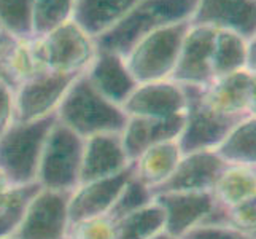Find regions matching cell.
Segmentation results:
<instances>
[{
    "label": "cell",
    "mask_w": 256,
    "mask_h": 239,
    "mask_svg": "<svg viewBox=\"0 0 256 239\" xmlns=\"http://www.w3.org/2000/svg\"><path fill=\"white\" fill-rule=\"evenodd\" d=\"M198 0H140L112 31L99 37V51L124 56L136 43L164 26L190 21Z\"/></svg>",
    "instance_id": "1"
},
{
    "label": "cell",
    "mask_w": 256,
    "mask_h": 239,
    "mask_svg": "<svg viewBox=\"0 0 256 239\" xmlns=\"http://www.w3.org/2000/svg\"><path fill=\"white\" fill-rule=\"evenodd\" d=\"M126 120L122 109L104 99L90 85L84 74L72 83L56 112V121L83 139L121 132Z\"/></svg>",
    "instance_id": "2"
},
{
    "label": "cell",
    "mask_w": 256,
    "mask_h": 239,
    "mask_svg": "<svg viewBox=\"0 0 256 239\" xmlns=\"http://www.w3.org/2000/svg\"><path fill=\"white\" fill-rule=\"evenodd\" d=\"M56 117L13 125L0 134V172L13 187L37 183L42 148Z\"/></svg>",
    "instance_id": "3"
},
{
    "label": "cell",
    "mask_w": 256,
    "mask_h": 239,
    "mask_svg": "<svg viewBox=\"0 0 256 239\" xmlns=\"http://www.w3.org/2000/svg\"><path fill=\"white\" fill-rule=\"evenodd\" d=\"M190 21L158 29L140 39L122 59L137 83L170 80Z\"/></svg>",
    "instance_id": "4"
},
{
    "label": "cell",
    "mask_w": 256,
    "mask_h": 239,
    "mask_svg": "<svg viewBox=\"0 0 256 239\" xmlns=\"http://www.w3.org/2000/svg\"><path fill=\"white\" fill-rule=\"evenodd\" d=\"M83 140L74 131L54 121L40 155L37 171L40 188L70 193L80 183Z\"/></svg>",
    "instance_id": "5"
},
{
    "label": "cell",
    "mask_w": 256,
    "mask_h": 239,
    "mask_svg": "<svg viewBox=\"0 0 256 239\" xmlns=\"http://www.w3.org/2000/svg\"><path fill=\"white\" fill-rule=\"evenodd\" d=\"M32 42L42 67L58 74L82 75L97 55L94 39L74 21Z\"/></svg>",
    "instance_id": "6"
},
{
    "label": "cell",
    "mask_w": 256,
    "mask_h": 239,
    "mask_svg": "<svg viewBox=\"0 0 256 239\" xmlns=\"http://www.w3.org/2000/svg\"><path fill=\"white\" fill-rule=\"evenodd\" d=\"M68 194L37 188L24 207L13 239H67L70 228Z\"/></svg>",
    "instance_id": "7"
},
{
    "label": "cell",
    "mask_w": 256,
    "mask_h": 239,
    "mask_svg": "<svg viewBox=\"0 0 256 239\" xmlns=\"http://www.w3.org/2000/svg\"><path fill=\"white\" fill-rule=\"evenodd\" d=\"M78 77L42 70L24 82L14 91V121L30 123L56 117L64 96Z\"/></svg>",
    "instance_id": "8"
},
{
    "label": "cell",
    "mask_w": 256,
    "mask_h": 239,
    "mask_svg": "<svg viewBox=\"0 0 256 239\" xmlns=\"http://www.w3.org/2000/svg\"><path fill=\"white\" fill-rule=\"evenodd\" d=\"M200 99L208 109L228 118L240 121L254 117V74L244 69L214 78L200 90Z\"/></svg>",
    "instance_id": "9"
},
{
    "label": "cell",
    "mask_w": 256,
    "mask_h": 239,
    "mask_svg": "<svg viewBox=\"0 0 256 239\" xmlns=\"http://www.w3.org/2000/svg\"><path fill=\"white\" fill-rule=\"evenodd\" d=\"M184 88L188 91V107L184 113L182 134L178 137L182 152L190 153L198 150H215L229 129L239 121L208 109L200 99L202 88Z\"/></svg>",
    "instance_id": "10"
},
{
    "label": "cell",
    "mask_w": 256,
    "mask_h": 239,
    "mask_svg": "<svg viewBox=\"0 0 256 239\" xmlns=\"http://www.w3.org/2000/svg\"><path fill=\"white\" fill-rule=\"evenodd\" d=\"M186 107V88L172 80L138 83L121 105L126 117L146 120H170L184 117Z\"/></svg>",
    "instance_id": "11"
},
{
    "label": "cell",
    "mask_w": 256,
    "mask_h": 239,
    "mask_svg": "<svg viewBox=\"0 0 256 239\" xmlns=\"http://www.w3.org/2000/svg\"><path fill=\"white\" fill-rule=\"evenodd\" d=\"M215 32L216 29L206 28V26H188L175 69L170 75L172 82L182 86L204 88L214 80L210 59Z\"/></svg>",
    "instance_id": "12"
},
{
    "label": "cell",
    "mask_w": 256,
    "mask_h": 239,
    "mask_svg": "<svg viewBox=\"0 0 256 239\" xmlns=\"http://www.w3.org/2000/svg\"><path fill=\"white\" fill-rule=\"evenodd\" d=\"M154 199L164 212V231L175 239L204 223L216 207L212 191H164Z\"/></svg>",
    "instance_id": "13"
},
{
    "label": "cell",
    "mask_w": 256,
    "mask_h": 239,
    "mask_svg": "<svg viewBox=\"0 0 256 239\" xmlns=\"http://www.w3.org/2000/svg\"><path fill=\"white\" fill-rule=\"evenodd\" d=\"M190 24L236 32L246 40H253L256 0H198Z\"/></svg>",
    "instance_id": "14"
},
{
    "label": "cell",
    "mask_w": 256,
    "mask_h": 239,
    "mask_svg": "<svg viewBox=\"0 0 256 239\" xmlns=\"http://www.w3.org/2000/svg\"><path fill=\"white\" fill-rule=\"evenodd\" d=\"M132 175V164L126 171L105 179L78 183L68 194L70 225L91 217L110 215L120 191Z\"/></svg>",
    "instance_id": "15"
},
{
    "label": "cell",
    "mask_w": 256,
    "mask_h": 239,
    "mask_svg": "<svg viewBox=\"0 0 256 239\" xmlns=\"http://www.w3.org/2000/svg\"><path fill=\"white\" fill-rule=\"evenodd\" d=\"M224 166L226 163L215 150L183 153L172 175L154 190V194L164 191H212Z\"/></svg>",
    "instance_id": "16"
},
{
    "label": "cell",
    "mask_w": 256,
    "mask_h": 239,
    "mask_svg": "<svg viewBox=\"0 0 256 239\" xmlns=\"http://www.w3.org/2000/svg\"><path fill=\"white\" fill-rule=\"evenodd\" d=\"M130 164L121 144L120 132L86 137L83 140L80 183L120 174Z\"/></svg>",
    "instance_id": "17"
},
{
    "label": "cell",
    "mask_w": 256,
    "mask_h": 239,
    "mask_svg": "<svg viewBox=\"0 0 256 239\" xmlns=\"http://www.w3.org/2000/svg\"><path fill=\"white\" fill-rule=\"evenodd\" d=\"M86 80L104 99L121 107L129 94L138 85L121 56L108 51H99L84 72Z\"/></svg>",
    "instance_id": "18"
},
{
    "label": "cell",
    "mask_w": 256,
    "mask_h": 239,
    "mask_svg": "<svg viewBox=\"0 0 256 239\" xmlns=\"http://www.w3.org/2000/svg\"><path fill=\"white\" fill-rule=\"evenodd\" d=\"M42 70L32 39H20L0 31V80L16 91Z\"/></svg>",
    "instance_id": "19"
},
{
    "label": "cell",
    "mask_w": 256,
    "mask_h": 239,
    "mask_svg": "<svg viewBox=\"0 0 256 239\" xmlns=\"http://www.w3.org/2000/svg\"><path fill=\"white\" fill-rule=\"evenodd\" d=\"M184 125V117L170 120H146L128 117L126 125L120 132L121 144L132 163L153 144L164 140H178Z\"/></svg>",
    "instance_id": "20"
},
{
    "label": "cell",
    "mask_w": 256,
    "mask_h": 239,
    "mask_svg": "<svg viewBox=\"0 0 256 239\" xmlns=\"http://www.w3.org/2000/svg\"><path fill=\"white\" fill-rule=\"evenodd\" d=\"M140 0H75L72 21L97 40L112 31Z\"/></svg>",
    "instance_id": "21"
},
{
    "label": "cell",
    "mask_w": 256,
    "mask_h": 239,
    "mask_svg": "<svg viewBox=\"0 0 256 239\" xmlns=\"http://www.w3.org/2000/svg\"><path fill=\"white\" fill-rule=\"evenodd\" d=\"M183 152L178 140L153 144L132 161V172L153 191L169 179L178 164Z\"/></svg>",
    "instance_id": "22"
},
{
    "label": "cell",
    "mask_w": 256,
    "mask_h": 239,
    "mask_svg": "<svg viewBox=\"0 0 256 239\" xmlns=\"http://www.w3.org/2000/svg\"><path fill=\"white\" fill-rule=\"evenodd\" d=\"M212 194L216 204L226 209L256 198L254 166L226 164L212 187Z\"/></svg>",
    "instance_id": "23"
},
{
    "label": "cell",
    "mask_w": 256,
    "mask_h": 239,
    "mask_svg": "<svg viewBox=\"0 0 256 239\" xmlns=\"http://www.w3.org/2000/svg\"><path fill=\"white\" fill-rule=\"evenodd\" d=\"M216 155L226 164H256V118L239 121L215 148Z\"/></svg>",
    "instance_id": "24"
},
{
    "label": "cell",
    "mask_w": 256,
    "mask_h": 239,
    "mask_svg": "<svg viewBox=\"0 0 256 239\" xmlns=\"http://www.w3.org/2000/svg\"><path fill=\"white\" fill-rule=\"evenodd\" d=\"M239 34L229 31H216L212 47V77L218 78L237 70L246 69V55H248V43Z\"/></svg>",
    "instance_id": "25"
},
{
    "label": "cell",
    "mask_w": 256,
    "mask_h": 239,
    "mask_svg": "<svg viewBox=\"0 0 256 239\" xmlns=\"http://www.w3.org/2000/svg\"><path fill=\"white\" fill-rule=\"evenodd\" d=\"M164 231V212L156 199L114 220V239H152Z\"/></svg>",
    "instance_id": "26"
},
{
    "label": "cell",
    "mask_w": 256,
    "mask_h": 239,
    "mask_svg": "<svg viewBox=\"0 0 256 239\" xmlns=\"http://www.w3.org/2000/svg\"><path fill=\"white\" fill-rule=\"evenodd\" d=\"M75 0H32L30 39H42L51 31L72 21Z\"/></svg>",
    "instance_id": "27"
},
{
    "label": "cell",
    "mask_w": 256,
    "mask_h": 239,
    "mask_svg": "<svg viewBox=\"0 0 256 239\" xmlns=\"http://www.w3.org/2000/svg\"><path fill=\"white\" fill-rule=\"evenodd\" d=\"M37 188V183L26 185V187H13L4 199H0V239H8L13 236L20 225L26 204Z\"/></svg>",
    "instance_id": "28"
},
{
    "label": "cell",
    "mask_w": 256,
    "mask_h": 239,
    "mask_svg": "<svg viewBox=\"0 0 256 239\" xmlns=\"http://www.w3.org/2000/svg\"><path fill=\"white\" fill-rule=\"evenodd\" d=\"M153 201H154V191L144 182H140L134 175V172H132L129 180L124 183V187L120 191L116 201H114L110 217L113 220H118L121 217L130 214V212H136L138 209L148 206L150 202H153Z\"/></svg>",
    "instance_id": "29"
},
{
    "label": "cell",
    "mask_w": 256,
    "mask_h": 239,
    "mask_svg": "<svg viewBox=\"0 0 256 239\" xmlns=\"http://www.w3.org/2000/svg\"><path fill=\"white\" fill-rule=\"evenodd\" d=\"M32 0H0V31L20 39H30Z\"/></svg>",
    "instance_id": "30"
},
{
    "label": "cell",
    "mask_w": 256,
    "mask_h": 239,
    "mask_svg": "<svg viewBox=\"0 0 256 239\" xmlns=\"http://www.w3.org/2000/svg\"><path fill=\"white\" fill-rule=\"evenodd\" d=\"M67 239H114V220L110 215L80 220L70 225Z\"/></svg>",
    "instance_id": "31"
},
{
    "label": "cell",
    "mask_w": 256,
    "mask_h": 239,
    "mask_svg": "<svg viewBox=\"0 0 256 239\" xmlns=\"http://www.w3.org/2000/svg\"><path fill=\"white\" fill-rule=\"evenodd\" d=\"M182 239H256V236L229 223H202L192 228Z\"/></svg>",
    "instance_id": "32"
},
{
    "label": "cell",
    "mask_w": 256,
    "mask_h": 239,
    "mask_svg": "<svg viewBox=\"0 0 256 239\" xmlns=\"http://www.w3.org/2000/svg\"><path fill=\"white\" fill-rule=\"evenodd\" d=\"M226 209V207H224ZM228 222L236 228L246 233H253L256 229V198L244 201L240 204L226 209Z\"/></svg>",
    "instance_id": "33"
},
{
    "label": "cell",
    "mask_w": 256,
    "mask_h": 239,
    "mask_svg": "<svg viewBox=\"0 0 256 239\" xmlns=\"http://www.w3.org/2000/svg\"><path fill=\"white\" fill-rule=\"evenodd\" d=\"M14 123V91L0 80V134Z\"/></svg>",
    "instance_id": "34"
},
{
    "label": "cell",
    "mask_w": 256,
    "mask_h": 239,
    "mask_svg": "<svg viewBox=\"0 0 256 239\" xmlns=\"http://www.w3.org/2000/svg\"><path fill=\"white\" fill-rule=\"evenodd\" d=\"M12 188H13V185L5 179V175L2 172H0V199H4Z\"/></svg>",
    "instance_id": "35"
},
{
    "label": "cell",
    "mask_w": 256,
    "mask_h": 239,
    "mask_svg": "<svg viewBox=\"0 0 256 239\" xmlns=\"http://www.w3.org/2000/svg\"><path fill=\"white\" fill-rule=\"evenodd\" d=\"M152 239H175V237H172L170 234H167L166 231H162V233L156 234V236H154V237H152Z\"/></svg>",
    "instance_id": "36"
},
{
    "label": "cell",
    "mask_w": 256,
    "mask_h": 239,
    "mask_svg": "<svg viewBox=\"0 0 256 239\" xmlns=\"http://www.w3.org/2000/svg\"><path fill=\"white\" fill-rule=\"evenodd\" d=\"M8 239H13V237H8Z\"/></svg>",
    "instance_id": "37"
}]
</instances>
